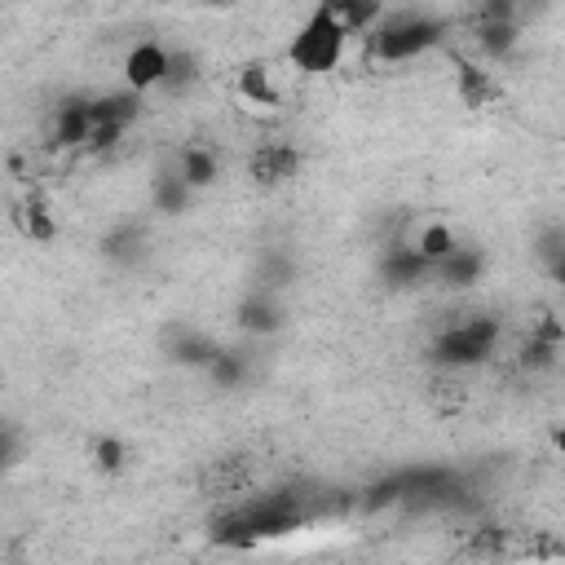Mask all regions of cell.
Instances as JSON below:
<instances>
[{
  "label": "cell",
  "mask_w": 565,
  "mask_h": 565,
  "mask_svg": "<svg viewBox=\"0 0 565 565\" xmlns=\"http://www.w3.org/2000/svg\"><path fill=\"white\" fill-rule=\"evenodd\" d=\"M318 512V499L300 494L296 486L269 490V494H247L238 503H230L216 521H212V543L221 547H256L265 539H282L291 530H300L309 516Z\"/></svg>",
  "instance_id": "obj_1"
},
{
  "label": "cell",
  "mask_w": 565,
  "mask_h": 565,
  "mask_svg": "<svg viewBox=\"0 0 565 565\" xmlns=\"http://www.w3.org/2000/svg\"><path fill=\"white\" fill-rule=\"evenodd\" d=\"M446 35H450V18H441V13H419V9L384 13L380 26L371 31V57L375 62H411L419 53L441 49Z\"/></svg>",
  "instance_id": "obj_2"
},
{
  "label": "cell",
  "mask_w": 565,
  "mask_h": 565,
  "mask_svg": "<svg viewBox=\"0 0 565 565\" xmlns=\"http://www.w3.org/2000/svg\"><path fill=\"white\" fill-rule=\"evenodd\" d=\"M499 344V318L494 313H468L450 327H441L424 358L437 366V371H468V366H481Z\"/></svg>",
  "instance_id": "obj_3"
},
{
  "label": "cell",
  "mask_w": 565,
  "mask_h": 565,
  "mask_svg": "<svg viewBox=\"0 0 565 565\" xmlns=\"http://www.w3.org/2000/svg\"><path fill=\"white\" fill-rule=\"evenodd\" d=\"M344 44H349L344 22L331 9L318 4L313 13H305L296 35L287 40V66L300 71V75H331L344 57Z\"/></svg>",
  "instance_id": "obj_4"
},
{
  "label": "cell",
  "mask_w": 565,
  "mask_h": 565,
  "mask_svg": "<svg viewBox=\"0 0 565 565\" xmlns=\"http://www.w3.org/2000/svg\"><path fill=\"white\" fill-rule=\"evenodd\" d=\"M247 177L256 190H282L300 177V150L291 141H265L247 154Z\"/></svg>",
  "instance_id": "obj_5"
},
{
  "label": "cell",
  "mask_w": 565,
  "mask_h": 565,
  "mask_svg": "<svg viewBox=\"0 0 565 565\" xmlns=\"http://www.w3.org/2000/svg\"><path fill=\"white\" fill-rule=\"evenodd\" d=\"M234 322H238V331H247V335H278L282 331V322H287V305H282V296L274 291V287H247L243 296H238V305H234Z\"/></svg>",
  "instance_id": "obj_6"
},
{
  "label": "cell",
  "mask_w": 565,
  "mask_h": 565,
  "mask_svg": "<svg viewBox=\"0 0 565 565\" xmlns=\"http://www.w3.org/2000/svg\"><path fill=\"white\" fill-rule=\"evenodd\" d=\"M88 132H93V97H84V93L62 97L53 106V119H49V146L53 150H84Z\"/></svg>",
  "instance_id": "obj_7"
},
{
  "label": "cell",
  "mask_w": 565,
  "mask_h": 565,
  "mask_svg": "<svg viewBox=\"0 0 565 565\" xmlns=\"http://www.w3.org/2000/svg\"><path fill=\"white\" fill-rule=\"evenodd\" d=\"M168 57H172V49H163L159 40H141V44H132V49L124 53V84L137 88V93L163 88Z\"/></svg>",
  "instance_id": "obj_8"
},
{
  "label": "cell",
  "mask_w": 565,
  "mask_h": 565,
  "mask_svg": "<svg viewBox=\"0 0 565 565\" xmlns=\"http://www.w3.org/2000/svg\"><path fill=\"white\" fill-rule=\"evenodd\" d=\"M13 225L31 238V243H53L57 238V216H53V203L40 185H31L18 203H13Z\"/></svg>",
  "instance_id": "obj_9"
},
{
  "label": "cell",
  "mask_w": 565,
  "mask_h": 565,
  "mask_svg": "<svg viewBox=\"0 0 565 565\" xmlns=\"http://www.w3.org/2000/svg\"><path fill=\"white\" fill-rule=\"evenodd\" d=\"M380 278L388 287H415V282L433 278V265L424 260V252L415 243H388V252L380 256Z\"/></svg>",
  "instance_id": "obj_10"
},
{
  "label": "cell",
  "mask_w": 565,
  "mask_h": 565,
  "mask_svg": "<svg viewBox=\"0 0 565 565\" xmlns=\"http://www.w3.org/2000/svg\"><path fill=\"white\" fill-rule=\"evenodd\" d=\"M481 274H486V252H481V247H468V243H459L441 265H433V278H437L441 287H450V291L477 287Z\"/></svg>",
  "instance_id": "obj_11"
},
{
  "label": "cell",
  "mask_w": 565,
  "mask_h": 565,
  "mask_svg": "<svg viewBox=\"0 0 565 565\" xmlns=\"http://www.w3.org/2000/svg\"><path fill=\"white\" fill-rule=\"evenodd\" d=\"M177 172L185 177V185L199 194V190H212L216 181H221V154L212 150V146H203V141H185L181 150H177Z\"/></svg>",
  "instance_id": "obj_12"
},
{
  "label": "cell",
  "mask_w": 565,
  "mask_h": 565,
  "mask_svg": "<svg viewBox=\"0 0 565 565\" xmlns=\"http://www.w3.org/2000/svg\"><path fill=\"white\" fill-rule=\"evenodd\" d=\"M163 349H168V358L177 362V366H203L207 371V362L216 358V340L212 335H203V331H194V327H168L163 331Z\"/></svg>",
  "instance_id": "obj_13"
},
{
  "label": "cell",
  "mask_w": 565,
  "mask_h": 565,
  "mask_svg": "<svg viewBox=\"0 0 565 565\" xmlns=\"http://www.w3.org/2000/svg\"><path fill=\"white\" fill-rule=\"evenodd\" d=\"M516 40H521V22H499V18H477L472 22V44L490 62H508L516 53Z\"/></svg>",
  "instance_id": "obj_14"
},
{
  "label": "cell",
  "mask_w": 565,
  "mask_h": 565,
  "mask_svg": "<svg viewBox=\"0 0 565 565\" xmlns=\"http://www.w3.org/2000/svg\"><path fill=\"white\" fill-rule=\"evenodd\" d=\"M190 203H194V190L185 185V177L177 168H159L150 177V207L159 216H181V212H190Z\"/></svg>",
  "instance_id": "obj_15"
},
{
  "label": "cell",
  "mask_w": 565,
  "mask_h": 565,
  "mask_svg": "<svg viewBox=\"0 0 565 565\" xmlns=\"http://www.w3.org/2000/svg\"><path fill=\"white\" fill-rule=\"evenodd\" d=\"M97 247H102V256L110 265H137L146 256V225L141 221H119V225H110L102 234Z\"/></svg>",
  "instance_id": "obj_16"
},
{
  "label": "cell",
  "mask_w": 565,
  "mask_h": 565,
  "mask_svg": "<svg viewBox=\"0 0 565 565\" xmlns=\"http://www.w3.org/2000/svg\"><path fill=\"white\" fill-rule=\"evenodd\" d=\"M455 88H459V102H463L468 110H481V106H490V102L499 97V79H494L486 66L468 62V57L455 62Z\"/></svg>",
  "instance_id": "obj_17"
},
{
  "label": "cell",
  "mask_w": 565,
  "mask_h": 565,
  "mask_svg": "<svg viewBox=\"0 0 565 565\" xmlns=\"http://www.w3.org/2000/svg\"><path fill=\"white\" fill-rule=\"evenodd\" d=\"M141 97H146V93H137V88H128V84H124L119 93H97V97H93V124H106V119H110V124H128V128H132V124L141 119Z\"/></svg>",
  "instance_id": "obj_18"
},
{
  "label": "cell",
  "mask_w": 565,
  "mask_h": 565,
  "mask_svg": "<svg viewBox=\"0 0 565 565\" xmlns=\"http://www.w3.org/2000/svg\"><path fill=\"white\" fill-rule=\"evenodd\" d=\"M322 9H331L340 22H344V31L349 35H358V31H375L380 26V18H384V0H318Z\"/></svg>",
  "instance_id": "obj_19"
},
{
  "label": "cell",
  "mask_w": 565,
  "mask_h": 565,
  "mask_svg": "<svg viewBox=\"0 0 565 565\" xmlns=\"http://www.w3.org/2000/svg\"><path fill=\"white\" fill-rule=\"evenodd\" d=\"M406 486H411V481H406V468H397V472H388V477L362 486V490H358V508H362V512L397 508V503H406Z\"/></svg>",
  "instance_id": "obj_20"
},
{
  "label": "cell",
  "mask_w": 565,
  "mask_h": 565,
  "mask_svg": "<svg viewBox=\"0 0 565 565\" xmlns=\"http://www.w3.org/2000/svg\"><path fill=\"white\" fill-rule=\"evenodd\" d=\"M234 88L252 102V106H274L278 102V84H274V71L265 62H243L238 75H234Z\"/></svg>",
  "instance_id": "obj_21"
},
{
  "label": "cell",
  "mask_w": 565,
  "mask_h": 565,
  "mask_svg": "<svg viewBox=\"0 0 565 565\" xmlns=\"http://www.w3.org/2000/svg\"><path fill=\"white\" fill-rule=\"evenodd\" d=\"M199 79H203V62H199V53H194V49H172V57H168V75H163V93H168V97H185Z\"/></svg>",
  "instance_id": "obj_22"
},
{
  "label": "cell",
  "mask_w": 565,
  "mask_h": 565,
  "mask_svg": "<svg viewBox=\"0 0 565 565\" xmlns=\"http://www.w3.org/2000/svg\"><path fill=\"white\" fill-rule=\"evenodd\" d=\"M561 353H565V344H556V340H543V335H525L521 340V349H516V366L521 371H530V375H539V371H552L556 362H561Z\"/></svg>",
  "instance_id": "obj_23"
},
{
  "label": "cell",
  "mask_w": 565,
  "mask_h": 565,
  "mask_svg": "<svg viewBox=\"0 0 565 565\" xmlns=\"http://www.w3.org/2000/svg\"><path fill=\"white\" fill-rule=\"evenodd\" d=\"M415 247L424 252V260H428V265H441V260H446V256L459 247V234H455L446 221H428V225L419 230Z\"/></svg>",
  "instance_id": "obj_24"
},
{
  "label": "cell",
  "mask_w": 565,
  "mask_h": 565,
  "mask_svg": "<svg viewBox=\"0 0 565 565\" xmlns=\"http://www.w3.org/2000/svg\"><path fill=\"white\" fill-rule=\"evenodd\" d=\"M207 375L216 388H238L247 380V358L238 349H216V358L207 362Z\"/></svg>",
  "instance_id": "obj_25"
},
{
  "label": "cell",
  "mask_w": 565,
  "mask_h": 565,
  "mask_svg": "<svg viewBox=\"0 0 565 565\" xmlns=\"http://www.w3.org/2000/svg\"><path fill=\"white\" fill-rule=\"evenodd\" d=\"M88 459H93V468L102 472V477H119L124 468H128V446L119 441V437H97L93 441V450H88Z\"/></svg>",
  "instance_id": "obj_26"
},
{
  "label": "cell",
  "mask_w": 565,
  "mask_h": 565,
  "mask_svg": "<svg viewBox=\"0 0 565 565\" xmlns=\"http://www.w3.org/2000/svg\"><path fill=\"white\" fill-rule=\"evenodd\" d=\"M291 278H296V260H291V256H282V252H265V256H260V265H256V287L282 291Z\"/></svg>",
  "instance_id": "obj_27"
},
{
  "label": "cell",
  "mask_w": 565,
  "mask_h": 565,
  "mask_svg": "<svg viewBox=\"0 0 565 565\" xmlns=\"http://www.w3.org/2000/svg\"><path fill=\"white\" fill-rule=\"evenodd\" d=\"M561 252H565V225H543L534 234V260L539 265H552Z\"/></svg>",
  "instance_id": "obj_28"
},
{
  "label": "cell",
  "mask_w": 565,
  "mask_h": 565,
  "mask_svg": "<svg viewBox=\"0 0 565 565\" xmlns=\"http://www.w3.org/2000/svg\"><path fill=\"white\" fill-rule=\"evenodd\" d=\"M124 132H128V124H93V132H88V146L84 150H93V154H106V150H115L119 141H124Z\"/></svg>",
  "instance_id": "obj_29"
},
{
  "label": "cell",
  "mask_w": 565,
  "mask_h": 565,
  "mask_svg": "<svg viewBox=\"0 0 565 565\" xmlns=\"http://www.w3.org/2000/svg\"><path fill=\"white\" fill-rule=\"evenodd\" d=\"M503 543H508V530H499V525H477L468 552H477V556H499Z\"/></svg>",
  "instance_id": "obj_30"
},
{
  "label": "cell",
  "mask_w": 565,
  "mask_h": 565,
  "mask_svg": "<svg viewBox=\"0 0 565 565\" xmlns=\"http://www.w3.org/2000/svg\"><path fill=\"white\" fill-rule=\"evenodd\" d=\"M477 18H499V22H521V0H477Z\"/></svg>",
  "instance_id": "obj_31"
},
{
  "label": "cell",
  "mask_w": 565,
  "mask_h": 565,
  "mask_svg": "<svg viewBox=\"0 0 565 565\" xmlns=\"http://www.w3.org/2000/svg\"><path fill=\"white\" fill-rule=\"evenodd\" d=\"M530 331H534V335H543V340H556V344H565V322H561L552 309H543V313L530 322Z\"/></svg>",
  "instance_id": "obj_32"
},
{
  "label": "cell",
  "mask_w": 565,
  "mask_h": 565,
  "mask_svg": "<svg viewBox=\"0 0 565 565\" xmlns=\"http://www.w3.org/2000/svg\"><path fill=\"white\" fill-rule=\"evenodd\" d=\"M543 274H547V278H552L556 287H565V252H561V256H556L552 265H543Z\"/></svg>",
  "instance_id": "obj_33"
},
{
  "label": "cell",
  "mask_w": 565,
  "mask_h": 565,
  "mask_svg": "<svg viewBox=\"0 0 565 565\" xmlns=\"http://www.w3.org/2000/svg\"><path fill=\"white\" fill-rule=\"evenodd\" d=\"M547 441H552V450L565 459V424H552V428H547Z\"/></svg>",
  "instance_id": "obj_34"
},
{
  "label": "cell",
  "mask_w": 565,
  "mask_h": 565,
  "mask_svg": "<svg viewBox=\"0 0 565 565\" xmlns=\"http://www.w3.org/2000/svg\"><path fill=\"white\" fill-rule=\"evenodd\" d=\"M194 4H203V9H230L234 0H194Z\"/></svg>",
  "instance_id": "obj_35"
}]
</instances>
